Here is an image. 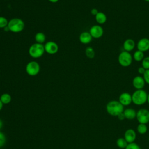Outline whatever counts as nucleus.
I'll return each instance as SVG.
<instances>
[{"label": "nucleus", "mask_w": 149, "mask_h": 149, "mask_svg": "<svg viewBox=\"0 0 149 149\" xmlns=\"http://www.w3.org/2000/svg\"><path fill=\"white\" fill-rule=\"evenodd\" d=\"M116 144L119 148L125 149L128 144V143L126 141L124 137H119L116 140Z\"/></svg>", "instance_id": "nucleus-21"}, {"label": "nucleus", "mask_w": 149, "mask_h": 149, "mask_svg": "<svg viewBox=\"0 0 149 149\" xmlns=\"http://www.w3.org/2000/svg\"><path fill=\"white\" fill-rule=\"evenodd\" d=\"M8 26L10 31L17 33L22 31L24 29V22L20 18H13L8 22Z\"/></svg>", "instance_id": "nucleus-3"}, {"label": "nucleus", "mask_w": 149, "mask_h": 149, "mask_svg": "<svg viewBox=\"0 0 149 149\" xmlns=\"http://www.w3.org/2000/svg\"><path fill=\"white\" fill-rule=\"evenodd\" d=\"M125 149H141V148L139 146V144L133 142L131 143H128Z\"/></svg>", "instance_id": "nucleus-26"}, {"label": "nucleus", "mask_w": 149, "mask_h": 149, "mask_svg": "<svg viewBox=\"0 0 149 149\" xmlns=\"http://www.w3.org/2000/svg\"><path fill=\"white\" fill-rule=\"evenodd\" d=\"M85 54L89 59H93L95 56V51L91 47H87L85 49Z\"/></svg>", "instance_id": "nucleus-22"}, {"label": "nucleus", "mask_w": 149, "mask_h": 149, "mask_svg": "<svg viewBox=\"0 0 149 149\" xmlns=\"http://www.w3.org/2000/svg\"><path fill=\"white\" fill-rule=\"evenodd\" d=\"M147 130H148V127L146 124L139 123V125L137 126V131L140 134H144L146 133V132H147Z\"/></svg>", "instance_id": "nucleus-23"}, {"label": "nucleus", "mask_w": 149, "mask_h": 149, "mask_svg": "<svg viewBox=\"0 0 149 149\" xmlns=\"http://www.w3.org/2000/svg\"><path fill=\"white\" fill-rule=\"evenodd\" d=\"M48 1L52 3H56L57 2H58L59 0H48Z\"/></svg>", "instance_id": "nucleus-33"}, {"label": "nucleus", "mask_w": 149, "mask_h": 149, "mask_svg": "<svg viewBox=\"0 0 149 149\" xmlns=\"http://www.w3.org/2000/svg\"><path fill=\"white\" fill-rule=\"evenodd\" d=\"M117 118H118V119L119 120H120V121L123 120L125 119V115H124V114H123V112L121 113H120L119 115H118L117 116Z\"/></svg>", "instance_id": "nucleus-31"}, {"label": "nucleus", "mask_w": 149, "mask_h": 149, "mask_svg": "<svg viewBox=\"0 0 149 149\" xmlns=\"http://www.w3.org/2000/svg\"><path fill=\"white\" fill-rule=\"evenodd\" d=\"M45 52L47 53L53 55L56 54L59 49L58 45L54 41H49L47 42L44 45Z\"/></svg>", "instance_id": "nucleus-8"}, {"label": "nucleus", "mask_w": 149, "mask_h": 149, "mask_svg": "<svg viewBox=\"0 0 149 149\" xmlns=\"http://www.w3.org/2000/svg\"><path fill=\"white\" fill-rule=\"evenodd\" d=\"M0 100L3 104H9L12 101V97L8 93H4L1 95Z\"/></svg>", "instance_id": "nucleus-20"}, {"label": "nucleus", "mask_w": 149, "mask_h": 149, "mask_svg": "<svg viewBox=\"0 0 149 149\" xmlns=\"http://www.w3.org/2000/svg\"><path fill=\"white\" fill-rule=\"evenodd\" d=\"M3 126V122H2V120L0 119V129Z\"/></svg>", "instance_id": "nucleus-34"}, {"label": "nucleus", "mask_w": 149, "mask_h": 149, "mask_svg": "<svg viewBox=\"0 0 149 149\" xmlns=\"http://www.w3.org/2000/svg\"><path fill=\"white\" fill-rule=\"evenodd\" d=\"M136 118L139 123H148L149 122V111L145 108L139 109L136 112Z\"/></svg>", "instance_id": "nucleus-7"}, {"label": "nucleus", "mask_w": 149, "mask_h": 149, "mask_svg": "<svg viewBox=\"0 0 149 149\" xmlns=\"http://www.w3.org/2000/svg\"><path fill=\"white\" fill-rule=\"evenodd\" d=\"M40 70V66L39 63L34 61L29 62L26 66V73L31 76H34L37 75Z\"/></svg>", "instance_id": "nucleus-6"}, {"label": "nucleus", "mask_w": 149, "mask_h": 149, "mask_svg": "<svg viewBox=\"0 0 149 149\" xmlns=\"http://www.w3.org/2000/svg\"><path fill=\"white\" fill-rule=\"evenodd\" d=\"M143 78L146 83L149 84V69L146 70L144 73L143 74Z\"/></svg>", "instance_id": "nucleus-28"}, {"label": "nucleus", "mask_w": 149, "mask_h": 149, "mask_svg": "<svg viewBox=\"0 0 149 149\" xmlns=\"http://www.w3.org/2000/svg\"><path fill=\"white\" fill-rule=\"evenodd\" d=\"M44 45L42 44L34 43L29 49V54L33 58H38L41 57L44 54Z\"/></svg>", "instance_id": "nucleus-4"}, {"label": "nucleus", "mask_w": 149, "mask_h": 149, "mask_svg": "<svg viewBox=\"0 0 149 149\" xmlns=\"http://www.w3.org/2000/svg\"><path fill=\"white\" fill-rule=\"evenodd\" d=\"M3 30H4L5 31H10V30H9V27H8V26H7L6 27H5V28H3Z\"/></svg>", "instance_id": "nucleus-32"}, {"label": "nucleus", "mask_w": 149, "mask_h": 149, "mask_svg": "<svg viewBox=\"0 0 149 149\" xmlns=\"http://www.w3.org/2000/svg\"><path fill=\"white\" fill-rule=\"evenodd\" d=\"M8 19L3 16H0V29H3L8 24Z\"/></svg>", "instance_id": "nucleus-24"}, {"label": "nucleus", "mask_w": 149, "mask_h": 149, "mask_svg": "<svg viewBox=\"0 0 149 149\" xmlns=\"http://www.w3.org/2000/svg\"><path fill=\"white\" fill-rule=\"evenodd\" d=\"M148 94L143 89L136 90L132 94V102L136 105H142L147 102Z\"/></svg>", "instance_id": "nucleus-2"}, {"label": "nucleus", "mask_w": 149, "mask_h": 149, "mask_svg": "<svg viewBox=\"0 0 149 149\" xmlns=\"http://www.w3.org/2000/svg\"><path fill=\"white\" fill-rule=\"evenodd\" d=\"M125 119L128 120H133L136 117V111L131 108H127L124 109L123 112Z\"/></svg>", "instance_id": "nucleus-16"}, {"label": "nucleus", "mask_w": 149, "mask_h": 149, "mask_svg": "<svg viewBox=\"0 0 149 149\" xmlns=\"http://www.w3.org/2000/svg\"><path fill=\"white\" fill-rule=\"evenodd\" d=\"M118 101L123 106H128L132 102V94L127 92L122 93L119 95Z\"/></svg>", "instance_id": "nucleus-10"}, {"label": "nucleus", "mask_w": 149, "mask_h": 149, "mask_svg": "<svg viewBox=\"0 0 149 149\" xmlns=\"http://www.w3.org/2000/svg\"><path fill=\"white\" fill-rule=\"evenodd\" d=\"M146 71V69L143 67V66H140L139 67V68L137 69V72L140 74H143Z\"/></svg>", "instance_id": "nucleus-29"}, {"label": "nucleus", "mask_w": 149, "mask_h": 149, "mask_svg": "<svg viewBox=\"0 0 149 149\" xmlns=\"http://www.w3.org/2000/svg\"><path fill=\"white\" fill-rule=\"evenodd\" d=\"M141 66L146 70L149 69V56L144 57L141 61Z\"/></svg>", "instance_id": "nucleus-25"}, {"label": "nucleus", "mask_w": 149, "mask_h": 149, "mask_svg": "<svg viewBox=\"0 0 149 149\" xmlns=\"http://www.w3.org/2000/svg\"><path fill=\"white\" fill-rule=\"evenodd\" d=\"M147 102L149 104V94H148V97H147Z\"/></svg>", "instance_id": "nucleus-36"}, {"label": "nucleus", "mask_w": 149, "mask_h": 149, "mask_svg": "<svg viewBox=\"0 0 149 149\" xmlns=\"http://www.w3.org/2000/svg\"><path fill=\"white\" fill-rule=\"evenodd\" d=\"M2 107H3V104L1 102V101L0 100V111L2 109Z\"/></svg>", "instance_id": "nucleus-35"}, {"label": "nucleus", "mask_w": 149, "mask_h": 149, "mask_svg": "<svg viewBox=\"0 0 149 149\" xmlns=\"http://www.w3.org/2000/svg\"><path fill=\"white\" fill-rule=\"evenodd\" d=\"M136 45L135 41L132 38L126 39L123 44V48L124 51L127 52H130L134 49Z\"/></svg>", "instance_id": "nucleus-14"}, {"label": "nucleus", "mask_w": 149, "mask_h": 149, "mask_svg": "<svg viewBox=\"0 0 149 149\" xmlns=\"http://www.w3.org/2000/svg\"><path fill=\"white\" fill-rule=\"evenodd\" d=\"M95 19L96 22L100 24H102L105 23L107 22V17L106 15L102 12H99L95 16Z\"/></svg>", "instance_id": "nucleus-17"}, {"label": "nucleus", "mask_w": 149, "mask_h": 149, "mask_svg": "<svg viewBox=\"0 0 149 149\" xmlns=\"http://www.w3.org/2000/svg\"><path fill=\"white\" fill-rule=\"evenodd\" d=\"M136 132L133 129H128L124 133L123 137L128 143L134 142L136 139Z\"/></svg>", "instance_id": "nucleus-12"}, {"label": "nucleus", "mask_w": 149, "mask_h": 149, "mask_svg": "<svg viewBox=\"0 0 149 149\" xmlns=\"http://www.w3.org/2000/svg\"><path fill=\"white\" fill-rule=\"evenodd\" d=\"M106 111L111 116H117L123 112L124 106H123L119 101L111 100L107 104Z\"/></svg>", "instance_id": "nucleus-1"}, {"label": "nucleus", "mask_w": 149, "mask_h": 149, "mask_svg": "<svg viewBox=\"0 0 149 149\" xmlns=\"http://www.w3.org/2000/svg\"><path fill=\"white\" fill-rule=\"evenodd\" d=\"M146 82L143 77L141 76H135L132 80V84L134 88L136 90H141L143 89L145 86Z\"/></svg>", "instance_id": "nucleus-11"}, {"label": "nucleus", "mask_w": 149, "mask_h": 149, "mask_svg": "<svg viewBox=\"0 0 149 149\" xmlns=\"http://www.w3.org/2000/svg\"><path fill=\"white\" fill-rule=\"evenodd\" d=\"M90 12H91V13L92 15L95 16V15L99 12V11H98V9H96V8H93V9L91 10Z\"/></svg>", "instance_id": "nucleus-30"}, {"label": "nucleus", "mask_w": 149, "mask_h": 149, "mask_svg": "<svg viewBox=\"0 0 149 149\" xmlns=\"http://www.w3.org/2000/svg\"><path fill=\"white\" fill-rule=\"evenodd\" d=\"M144 58V54L143 52L139 51V50H136L133 55V59H134L137 62H140L142 61V60Z\"/></svg>", "instance_id": "nucleus-19"}, {"label": "nucleus", "mask_w": 149, "mask_h": 149, "mask_svg": "<svg viewBox=\"0 0 149 149\" xmlns=\"http://www.w3.org/2000/svg\"><path fill=\"white\" fill-rule=\"evenodd\" d=\"M145 1H146V2H149V0H144Z\"/></svg>", "instance_id": "nucleus-37"}, {"label": "nucleus", "mask_w": 149, "mask_h": 149, "mask_svg": "<svg viewBox=\"0 0 149 149\" xmlns=\"http://www.w3.org/2000/svg\"><path fill=\"white\" fill-rule=\"evenodd\" d=\"M137 48L142 52H146L149 50V38H142L137 44Z\"/></svg>", "instance_id": "nucleus-13"}, {"label": "nucleus", "mask_w": 149, "mask_h": 149, "mask_svg": "<svg viewBox=\"0 0 149 149\" xmlns=\"http://www.w3.org/2000/svg\"><path fill=\"white\" fill-rule=\"evenodd\" d=\"M89 33L93 38H99L102 36L104 34V29L101 26L95 24L91 27Z\"/></svg>", "instance_id": "nucleus-9"}, {"label": "nucleus", "mask_w": 149, "mask_h": 149, "mask_svg": "<svg viewBox=\"0 0 149 149\" xmlns=\"http://www.w3.org/2000/svg\"><path fill=\"white\" fill-rule=\"evenodd\" d=\"M93 37L89 32L83 31L79 36V41L81 43L83 44H89L91 40Z\"/></svg>", "instance_id": "nucleus-15"}, {"label": "nucleus", "mask_w": 149, "mask_h": 149, "mask_svg": "<svg viewBox=\"0 0 149 149\" xmlns=\"http://www.w3.org/2000/svg\"><path fill=\"white\" fill-rule=\"evenodd\" d=\"M133 56L129 52L122 51L118 55V61L119 65L123 67L129 66L132 62Z\"/></svg>", "instance_id": "nucleus-5"}, {"label": "nucleus", "mask_w": 149, "mask_h": 149, "mask_svg": "<svg viewBox=\"0 0 149 149\" xmlns=\"http://www.w3.org/2000/svg\"><path fill=\"white\" fill-rule=\"evenodd\" d=\"M148 141H149V137H148Z\"/></svg>", "instance_id": "nucleus-38"}, {"label": "nucleus", "mask_w": 149, "mask_h": 149, "mask_svg": "<svg viewBox=\"0 0 149 149\" xmlns=\"http://www.w3.org/2000/svg\"><path fill=\"white\" fill-rule=\"evenodd\" d=\"M34 39L37 43L42 44L46 40V37L44 33L42 32H38L34 36Z\"/></svg>", "instance_id": "nucleus-18"}, {"label": "nucleus", "mask_w": 149, "mask_h": 149, "mask_svg": "<svg viewBox=\"0 0 149 149\" xmlns=\"http://www.w3.org/2000/svg\"><path fill=\"white\" fill-rule=\"evenodd\" d=\"M6 143V137L3 133L0 132V148L2 147Z\"/></svg>", "instance_id": "nucleus-27"}]
</instances>
